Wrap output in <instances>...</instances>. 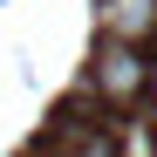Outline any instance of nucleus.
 Masks as SVG:
<instances>
[{"label":"nucleus","mask_w":157,"mask_h":157,"mask_svg":"<svg viewBox=\"0 0 157 157\" xmlns=\"http://www.w3.org/2000/svg\"><path fill=\"white\" fill-rule=\"evenodd\" d=\"M89 89H96L102 102H116V109L144 102V96H150V62H144V48H130V41H109V34H102V41H96V55H89Z\"/></svg>","instance_id":"f257e3e1"},{"label":"nucleus","mask_w":157,"mask_h":157,"mask_svg":"<svg viewBox=\"0 0 157 157\" xmlns=\"http://www.w3.org/2000/svg\"><path fill=\"white\" fill-rule=\"evenodd\" d=\"M102 34L144 48V34H157V0H102Z\"/></svg>","instance_id":"f03ea898"},{"label":"nucleus","mask_w":157,"mask_h":157,"mask_svg":"<svg viewBox=\"0 0 157 157\" xmlns=\"http://www.w3.org/2000/svg\"><path fill=\"white\" fill-rule=\"evenodd\" d=\"M150 102H157V62H150Z\"/></svg>","instance_id":"7ed1b4c3"}]
</instances>
